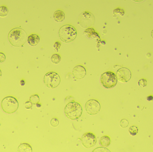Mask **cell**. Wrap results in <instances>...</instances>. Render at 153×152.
I'll use <instances>...</instances> for the list:
<instances>
[{
    "label": "cell",
    "instance_id": "6da1fadb",
    "mask_svg": "<svg viewBox=\"0 0 153 152\" xmlns=\"http://www.w3.org/2000/svg\"><path fill=\"white\" fill-rule=\"evenodd\" d=\"M9 43L14 47L23 46L27 40V36L25 30L20 28H15L8 34Z\"/></svg>",
    "mask_w": 153,
    "mask_h": 152
},
{
    "label": "cell",
    "instance_id": "7a4b0ae2",
    "mask_svg": "<svg viewBox=\"0 0 153 152\" xmlns=\"http://www.w3.org/2000/svg\"><path fill=\"white\" fill-rule=\"evenodd\" d=\"M76 30L71 25H64L59 30V38L64 43H70L73 42L76 38Z\"/></svg>",
    "mask_w": 153,
    "mask_h": 152
},
{
    "label": "cell",
    "instance_id": "3957f363",
    "mask_svg": "<svg viewBox=\"0 0 153 152\" xmlns=\"http://www.w3.org/2000/svg\"><path fill=\"white\" fill-rule=\"evenodd\" d=\"M66 116L71 120H76L82 116V108L79 103L75 102H69L65 108Z\"/></svg>",
    "mask_w": 153,
    "mask_h": 152
},
{
    "label": "cell",
    "instance_id": "277c9868",
    "mask_svg": "<svg viewBox=\"0 0 153 152\" xmlns=\"http://www.w3.org/2000/svg\"><path fill=\"white\" fill-rule=\"evenodd\" d=\"M1 107L5 113L8 114H13L18 110L19 102L14 97L8 96L2 100Z\"/></svg>",
    "mask_w": 153,
    "mask_h": 152
},
{
    "label": "cell",
    "instance_id": "5b68a950",
    "mask_svg": "<svg viewBox=\"0 0 153 152\" xmlns=\"http://www.w3.org/2000/svg\"><path fill=\"white\" fill-rule=\"evenodd\" d=\"M100 82L102 86L106 89H111L117 85V79L114 73L106 72L101 76Z\"/></svg>",
    "mask_w": 153,
    "mask_h": 152
},
{
    "label": "cell",
    "instance_id": "8992f818",
    "mask_svg": "<svg viewBox=\"0 0 153 152\" xmlns=\"http://www.w3.org/2000/svg\"><path fill=\"white\" fill-rule=\"evenodd\" d=\"M45 85L50 89H54L60 85L61 78L57 73L50 72L45 74L44 78Z\"/></svg>",
    "mask_w": 153,
    "mask_h": 152
},
{
    "label": "cell",
    "instance_id": "52a82bcc",
    "mask_svg": "<svg viewBox=\"0 0 153 152\" xmlns=\"http://www.w3.org/2000/svg\"><path fill=\"white\" fill-rule=\"evenodd\" d=\"M95 18L93 14L88 11L82 13L78 17V23L84 28L90 27L94 24Z\"/></svg>",
    "mask_w": 153,
    "mask_h": 152
},
{
    "label": "cell",
    "instance_id": "ba28073f",
    "mask_svg": "<svg viewBox=\"0 0 153 152\" xmlns=\"http://www.w3.org/2000/svg\"><path fill=\"white\" fill-rule=\"evenodd\" d=\"M81 141L83 146L87 149L92 148L97 142L96 136L91 133H85L82 136Z\"/></svg>",
    "mask_w": 153,
    "mask_h": 152
},
{
    "label": "cell",
    "instance_id": "9c48e42d",
    "mask_svg": "<svg viewBox=\"0 0 153 152\" xmlns=\"http://www.w3.org/2000/svg\"><path fill=\"white\" fill-rule=\"evenodd\" d=\"M85 110L87 114L91 116L96 115L100 110V103L96 100H89L85 103Z\"/></svg>",
    "mask_w": 153,
    "mask_h": 152
},
{
    "label": "cell",
    "instance_id": "30bf717a",
    "mask_svg": "<svg viewBox=\"0 0 153 152\" xmlns=\"http://www.w3.org/2000/svg\"><path fill=\"white\" fill-rule=\"evenodd\" d=\"M131 71L126 68H121L119 69L116 74L118 81L122 83L128 82L131 79Z\"/></svg>",
    "mask_w": 153,
    "mask_h": 152
},
{
    "label": "cell",
    "instance_id": "8fae6325",
    "mask_svg": "<svg viewBox=\"0 0 153 152\" xmlns=\"http://www.w3.org/2000/svg\"><path fill=\"white\" fill-rule=\"evenodd\" d=\"M86 74V70L84 67L81 65H78L74 68L73 74L76 79L81 80L84 78Z\"/></svg>",
    "mask_w": 153,
    "mask_h": 152
},
{
    "label": "cell",
    "instance_id": "7c38bea8",
    "mask_svg": "<svg viewBox=\"0 0 153 152\" xmlns=\"http://www.w3.org/2000/svg\"><path fill=\"white\" fill-rule=\"evenodd\" d=\"M40 38L37 35L33 34L29 36L27 38V42L31 46H36L39 43Z\"/></svg>",
    "mask_w": 153,
    "mask_h": 152
},
{
    "label": "cell",
    "instance_id": "4fadbf2b",
    "mask_svg": "<svg viewBox=\"0 0 153 152\" xmlns=\"http://www.w3.org/2000/svg\"><path fill=\"white\" fill-rule=\"evenodd\" d=\"M53 19L56 22H62L65 19V14L62 11H56L54 13Z\"/></svg>",
    "mask_w": 153,
    "mask_h": 152
},
{
    "label": "cell",
    "instance_id": "5bb4252c",
    "mask_svg": "<svg viewBox=\"0 0 153 152\" xmlns=\"http://www.w3.org/2000/svg\"><path fill=\"white\" fill-rule=\"evenodd\" d=\"M18 152H32L31 146L27 143L20 145L18 148Z\"/></svg>",
    "mask_w": 153,
    "mask_h": 152
},
{
    "label": "cell",
    "instance_id": "9a60e30c",
    "mask_svg": "<svg viewBox=\"0 0 153 152\" xmlns=\"http://www.w3.org/2000/svg\"><path fill=\"white\" fill-rule=\"evenodd\" d=\"M111 143L110 138L108 136H104L101 137L100 140V144L103 147H108Z\"/></svg>",
    "mask_w": 153,
    "mask_h": 152
},
{
    "label": "cell",
    "instance_id": "2e32d148",
    "mask_svg": "<svg viewBox=\"0 0 153 152\" xmlns=\"http://www.w3.org/2000/svg\"><path fill=\"white\" fill-rule=\"evenodd\" d=\"M51 61L54 64H58L61 61V57L59 55L55 54L51 57Z\"/></svg>",
    "mask_w": 153,
    "mask_h": 152
},
{
    "label": "cell",
    "instance_id": "e0dca14e",
    "mask_svg": "<svg viewBox=\"0 0 153 152\" xmlns=\"http://www.w3.org/2000/svg\"><path fill=\"white\" fill-rule=\"evenodd\" d=\"M30 101L31 102L32 104L36 105L39 103V96L37 94H34L31 95L30 98Z\"/></svg>",
    "mask_w": 153,
    "mask_h": 152
},
{
    "label": "cell",
    "instance_id": "ac0fdd59",
    "mask_svg": "<svg viewBox=\"0 0 153 152\" xmlns=\"http://www.w3.org/2000/svg\"><path fill=\"white\" fill-rule=\"evenodd\" d=\"M138 132V128L136 126H132L129 128L128 132L132 136H135L137 134Z\"/></svg>",
    "mask_w": 153,
    "mask_h": 152
},
{
    "label": "cell",
    "instance_id": "d6986e66",
    "mask_svg": "<svg viewBox=\"0 0 153 152\" xmlns=\"http://www.w3.org/2000/svg\"><path fill=\"white\" fill-rule=\"evenodd\" d=\"M8 14V10L5 6L0 7V17L2 18L6 17Z\"/></svg>",
    "mask_w": 153,
    "mask_h": 152
},
{
    "label": "cell",
    "instance_id": "ffe728a7",
    "mask_svg": "<svg viewBox=\"0 0 153 152\" xmlns=\"http://www.w3.org/2000/svg\"><path fill=\"white\" fill-rule=\"evenodd\" d=\"M128 125H129L128 121L126 119H121L120 122V127L123 128H126L128 126Z\"/></svg>",
    "mask_w": 153,
    "mask_h": 152
},
{
    "label": "cell",
    "instance_id": "44dd1931",
    "mask_svg": "<svg viewBox=\"0 0 153 152\" xmlns=\"http://www.w3.org/2000/svg\"><path fill=\"white\" fill-rule=\"evenodd\" d=\"M59 120L56 118H53L50 121V125L53 127H56L59 125Z\"/></svg>",
    "mask_w": 153,
    "mask_h": 152
},
{
    "label": "cell",
    "instance_id": "7402d4cb",
    "mask_svg": "<svg viewBox=\"0 0 153 152\" xmlns=\"http://www.w3.org/2000/svg\"><path fill=\"white\" fill-rule=\"evenodd\" d=\"M92 152H111V151L105 147H101L96 148Z\"/></svg>",
    "mask_w": 153,
    "mask_h": 152
},
{
    "label": "cell",
    "instance_id": "603a6c76",
    "mask_svg": "<svg viewBox=\"0 0 153 152\" xmlns=\"http://www.w3.org/2000/svg\"><path fill=\"white\" fill-rule=\"evenodd\" d=\"M138 85L141 87H146L147 85V81L145 79H140L138 82Z\"/></svg>",
    "mask_w": 153,
    "mask_h": 152
},
{
    "label": "cell",
    "instance_id": "cb8c5ba5",
    "mask_svg": "<svg viewBox=\"0 0 153 152\" xmlns=\"http://www.w3.org/2000/svg\"><path fill=\"white\" fill-rule=\"evenodd\" d=\"M61 47V43L59 42H56L54 45V49L56 52H58Z\"/></svg>",
    "mask_w": 153,
    "mask_h": 152
},
{
    "label": "cell",
    "instance_id": "d4e9b609",
    "mask_svg": "<svg viewBox=\"0 0 153 152\" xmlns=\"http://www.w3.org/2000/svg\"><path fill=\"white\" fill-rule=\"evenodd\" d=\"M32 105L33 104L31 103L30 101H27L25 103V108L27 109H30L32 108Z\"/></svg>",
    "mask_w": 153,
    "mask_h": 152
},
{
    "label": "cell",
    "instance_id": "484cf974",
    "mask_svg": "<svg viewBox=\"0 0 153 152\" xmlns=\"http://www.w3.org/2000/svg\"><path fill=\"white\" fill-rule=\"evenodd\" d=\"M5 60V56L3 53H0V63L4 62Z\"/></svg>",
    "mask_w": 153,
    "mask_h": 152
},
{
    "label": "cell",
    "instance_id": "4316f807",
    "mask_svg": "<svg viewBox=\"0 0 153 152\" xmlns=\"http://www.w3.org/2000/svg\"><path fill=\"white\" fill-rule=\"evenodd\" d=\"M146 100L148 101L151 102L153 100V96L152 95H150V96H148L146 98Z\"/></svg>",
    "mask_w": 153,
    "mask_h": 152
},
{
    "label": "cell",
    "instance_id": "83f0119b",
    "mask_svg": "<svg viewBox=\"0 0 153 152\" xmlns=\"http://www.w3.org/2000/svg\"><path fill=\"white\" fill-rule=\"evenodd\" d=\"M25 84V82L24 80H22L20 82V85H22V86H24Z\"/></svg>",
    "mask_w": 153,
    "mask_h": 152
},
{
    "label": "cell",
    "instance_id": "f1b7e54d",
    "mask_svg": "<svg viewBox=\"0 0 153 152\" xmlns=\"http://www.w3.org/2000/svg\"><path fill=\"white\" fill-rule=\"evenodd\" d=\"M36 107H37L38 108H40V107H41V104H39V103L36 104Z\"/></svg>",
    "mask_w": 153,
    "mask_h": 152
},
{
    "label": "cell",
    "instance_id": "f546056e",
    "mask_svg": "<svg viewBox=\"0 0 153 152\" xmlns=\"http://www.w3.org/2000/svg\"><path fill=\"white\" fill-rule=\"evenodd\" d=\"M151 35H152V38L153 39V30H152V33H151Z\"/></svg>",
    "mask_w": 153,
    "mask_h": 152
},
{
    "label": "cell",
    "instance_id": "4dcf8cb0",
    "mask_svg": "<svg viewBox=\"0 0 153 152\" xmlns=\"http://www.w3.org/2000/svg\"><path fill=\"white\" fill-rule=\"evenodd\" d=\"M2 76V72L1 70H0V78H1V76Z\"/></svg>",
    "mask_w": 153,
    "mask_h": 152
},
{
    "label": "cell",
    "instance_id": "1f68e13d",
    "mask_svg": "<svg viewBox=\"0 0 153 152\" xmlns=\"http://www.w3.org/2000/svg\"><path fill=\"white\" fill-rule=\"evenodd\" d=\"M152 145H153V144H152Z\"/></svg>",
    "mask_w": 153,
    "mask_h": 152
}]
</instances>
